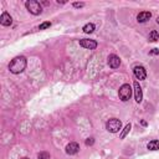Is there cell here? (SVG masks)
<instances>
[{
  "label": "cell",
  "instance_id": "6da1fadb",
  "mask_svg": "<svg viewBox=\"0 0 159 159\" xmlns=\"http://www.w3.org/2000/svg\"><path fill=\"white\" fill-rule=\"evenodd\" d=\"M26 57L24 56H18L14 60H11V62L9 63V70L11 74H21L25 69H26Z\"/></svg>",
  "mask_w": 159,
  "mask_h": 159
},
{
  "label": "cell",
  "instance_id": "7a4b0ae2",
  "mask_svg": "<svg viewBox=\"0 0 159 159\" xmlns=\"http://www.w3.org/2000/svg\"><path fill=\"white\" fill-rule=\"evenodd\" d=\"M25 6L29 10V13H31L33 15H40L42 13V6L36 0H29L25 3Z\"/></svg>",
  "mask_w": 159,
  "mask_h": 159
},
{
  "label": "cell",
  "instance_id": "3957f363",
  "mask_svg": "<svg viewBox=\"0 0 159 159\" xmlns=\"http://www.w3.org/2000/svg\"><path fill=\"white\" fill-rule=\"evenodd\" d=\"M121 128H122V122L117 118H111L106 123V129L111 133H117L121 131Z\"/></svg>",
  "mask_w": 159,
  "mask_h": 159
},
{
  "label": "cell",
  "instance_id": "277c9868",
  "mask_svg": "<svg viewBox=\"0 0 159 159\" xmlns=\"http://www.w3.org/2000/svg\"><path fill=\"white\" fill-rule=\"evenodd\" d=\"M118 94H119V98H121L123 102L128 101V100L131 98V96H132V87H131L128 83L122 85L121 88H119Z\"/></svg>",
  "mask_w": 159,
  "mask_h": 159
},
{
  "label": "cell",
  "instance_id": "5b68a950",
  "mask_svg": "<svg viewBox=\"0 0 159 159\" xmlns=\"http://www.w3.org/2000/svg\"><path fill=\"white\" fill-rule=\"evenodd\" d=\"M133 74H134V76L139 81L141 80H145V77H147V71H145V69L143 66H136L133 69Z\"/></svg>",
  "mask_w": 159,
  "mask_h": 159
},
{
  "label": "cell",
  "instance_id": "8992f818",
  "mask_svg": "<svg viewBox=\"0 0 159 159\" xmlns=\"http://www.w3.org/2000/svg\"><path fill=\"white\" fill-rule=\"evenodd\" d=\"M80 45L85 49H88V50H93L97 47V42L94 40H88V39H82L80 40Z\"/></svg>",
  "mask_w": 159,
  "mask_h": 159
},
{
  "label": "cell",
  "instance_id": "52a82bcc",
  "mask_svg": "<svg viewBox=\"0 0 159 159\" xmlns=\"http://www.w3.org/2000/svg\"><path fill=\"white\" fill-rule=\"evenodd\" d=\"M108 65L112 69H118L121 65V60L117 55H109L108 56Z\"/></svg>",
  "mask_w": 159,
  "mask_h": 159
},
{
  "label": "cell",
  "instance_id": "ba28073f",
  "mask_svg": "<svg viewBox=\"0 0 159 159\" xmlns=\"http://www.w3.org/2000/svg\"><path fill=\"white\" fill-rule=\"evenodd\" d=\"M134 97H136V101L139 103V102H142V100H143V92H142V87L139 86V83L136 81L134 82Z\"/></svg>",
  "mask_w": 159,
  "mask_h": 159
},
{
  "label": "cell",
  "instance_id": "9c48e42d",
  "mask_svg": "<svg viewBox=\"0 0 159 159\" xmlns=\"http://www.w3.org/2000/svg\"><path fill=\"white\" fill-rule=\"evenodd\" d=\"M11 22H13V18L8 13H3L2 16H0V24L3 26H10Z\"/></svg>",
  "mask_w": 159,
  "mask_h": 159
},
{
  "label": "cell",
  "instance_id": "30bf717a",
  "mask_svg": "<svg viewBox=\"0 0 159 159\" xmlns=\"http://www.w3.org/2000/svg\"><path fill=\"white\" fill-rule=\"evenodd\" d=\"M78 150H80V145H78L77 143H75V142H72V143L67 144V147H66V153H67V154H70V155L76 154Z\"/></svg>",
  "mask_w": 159,
  "mask_h": 159
},
{
  "label": "cell",
  "instance_id": "8fae6325",
  "mask_svg": "<svg viewBox=\"0 0 159 159\" xmlns=\"http://www.w3.org/2000/svg\"><path fill=\"white\" fill-rule=\"evenodd\" d=\"M150 18H152V14H150L149 11H142V13L138 14L137 20H138V22H145V21H148Z\"/></svg>",
  "mask_w": 159,
  "mask_h": 159
},
{
  "label": "cell",
  "instance_id": "7c38bea8",
  "mask_svg": "<svg viewBox=\"0 0 159 159\" xmlns=\"http://www.w3.org/2000/svg\"><path fill=\"white\" fill-rule=\"evenodd\" d=\"M147 147H148L149 150H158V149H159V141L153 139V141H150V142L148 143Z\"/></svg>",
  "mask_w": 159,
  "mask_h": 159
},
{
  "label": "cell",
  "instance_id": "4fadbf2b",
  "mask_svg": "<svg viewBox=\"0 0 159 159\" xmlns=\"http://www.w3.org/2000/svg\"><path fill=\"white\" fill-rule=\"evenodd\" d=\"M83 33H86V34H91V33H93V31H94V25L93 24H86L85 26H83Z\"/></svg>",
  "mask_w": 159,
  "mask_h": 159
},
{
  "label": "cell",
  "instance_id": "5bb4252c",
  "mask_svg": "<svg viewBox=\"0 0 159 159\" xmlns=\"http://www.w3.org/2000/svg\"><path fill=\"white\" fill-rule=\"evenodd\" d=\"M131 128H132V125H131V123H128V124H125V127L123 128V131H122V133H121V139H123V138H125V136L129 133V131H131Z\"/></svg>",
  "mask_w": 159,
  "mask_h": 159
},
{
  "label": "cell",
  "instance_id": "9a60e30c",
  "mask_svg": "<svg viewBox=\"0 0 159 159\" xmlns=\"http://www.w3.org/2000/svg\"><path fill=\"white\" fill-rule=\"evenodd\" d=\"M148 39H149V41H152V42L159 40V33H158V31H155V30L150 31V34H149V38H148Z\"/></svg>",
  "mask_w": 159,
  "mask_h": 159
},
{
  "label": "cell",
  "instance_id": "2e32d148",
  "mask_svg": "<svg viewBox=\"0 0 159 159\" xmlns=\"http://www.w3.org/2000/svg\"><path fill=\"white\" fill-rule=\"evenodd\" d=\"M38 158L39 159H50V154L46 153V152H41L38 154Z\"/></svg>",
  "mask_w": 159,
  "mask_h": 159
},
{
  "label": "cell",
  "instance_id": "e0dca14e",
  "mask_svg": "<svg viewBox=\"0 0 159 159\" xmlns=\"http://www.w3.org/2000/svg\"><path fill=\"white\" fill-rule=\"evenodd\" d=\"M51 26V22L50 21H46V22H42L40 26H39V29L40 30H45V29H47V27H50Z\"/></svg>",
  "mask_w": 159,
  "mask_h": 159
},
{
  "label": "cell",
  "instance_id": "ac0fdd59",
  "mask_svg": "<svg viewBox=\"0 0 159 159\" xmlns=\"http://www.w3.org/2000/svg\"><path fill=\"white\" fill-rule=\"evenodd\" d=\"M93 143H94L93 138H87V139H86V145H92Z\"/></svg>",
  "mask_w": 159,
  "mask_h": 159
},
{
  "label": "cell",
  "instance_id": "d6986e66",
  "mask_svg": "<svg viewBox=\"0 0 159 159\" xmlns=\"http://www.w3.org/2000/svg\"><path fill=\"white\" fill-rule=\"evenodd\" d=\"M74 6H75V8H82V6H85V4H83V3H75Z\"/></svg>",
  "mask_w": 159,
  "mask_h": 159
},
{
  "label": "cell",
  "instance_id": "ffe728a7",
  "mask_svg": "<svg viewBox=\"0 0 159 159\" xmlns=\"http://www.w3.org/2000/svg\"><path fill=\"white\" fill-rule=\"evenodd\" d=\"M150 54H152V55H158V54H159V50H158V49H153V50L150 51Z\"/></svg>",
  "mask_w": 159,
  "mask_h": 159
},
{
  "label": "cell",
  "instance_id": "44dd1931",
  "mask_svg": "<svg viewBox=\"0 0 159 159\" xmlns=\"http://www.w3.org/2000/svg\"><path fill=\"white\" fill-rule=\"evenodd\" d=\"M157 22H158V24H159V16H158V19H157Z\"/></svg>",
  "mask_w": 159,
  "mask_h": 159
},
{
  "label": "cell",
  "instance_id": "7402d4cb",
  "mask_svg": "<svg viewBox=\"0 0 159 159\" xmlns=\"http://www.w3.org/2000/svg\"><path fill=\"white\" fill-rule=\"evenodd\" d=\"M21 159H29V158H21Z\"/></svg>",
  "mask_w": 159,
  "mask_h": 159
}]
</instances>
